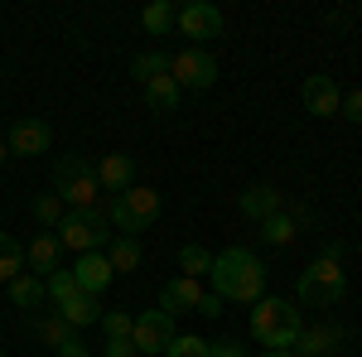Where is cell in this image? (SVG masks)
Instances as JSON below:
<instances>
[{
    "instance_id": "28",
    "label": "cell",
    "mask_w": 362,
    "mask_h": 357,
    "mask_svg": "<svg viewBox=\"0 0 362 357\" xmlns=\"http://www.w3.org/2000/svg\"><path fill=\"white\" fill-rule=\"evenodd\" d=\"M44 290H49L54 304H68L73 295H78V280H73V271H49L44 275Z\"/></svg>"
},
{
    "instance_id": "37",
    "label": "cell",
    "mask_w": 362,
    "mask_h": 357,
    "mask_svg": "<svg viewBox=\"0 0 362 357\" xmlns=\"http://www.w3.org/2000/svg\"><path fill=\"white\" fill-rule=\"evenodd\" d=\"M276 357H305V353H295V348H285V353H276Z\"/></svg>"
},
{
    "instance_id": "30",
    "label": "cell",
    "mask_w": 362,
    "mask_h": 357,
    "mask_svg": "<svg viewBox=\"0 0 362 357\" xmlns=\"http://www.w3.org/2000/svg\"><path fill=\"white\" fill-rule=\"evenodd\" d=\"M102 329H107V338H131L136 314H126V309H102Z\"/></svg>"
},
{
    "instance_id": "8",
    "label": "cell",
    "mask_w": 362,
    "mask_h": 357,
    "mask_svg": "<svg viewBox=\"0 0 362 357\" xmlns=\"http://www.w3.org/2000/svg\"><path fill=\"white\" fill-rule=\"evenodd\" d=\"M169 78H174L179 87L203 92V87L218 83V58L208 54V49H179V54L169 58Z\"/></svg>"
},
{
    "instance_id": "35",
    "label": "cell",
    "mask_w": 362,
    "mask_h": 357,
    "mask_svg": "<svg viewBox=\"0 0 362 357\" xmlns=\"http://www.w3.org/2000/svg\"><path fill=\"white\" fill-rule=\"evenodd\" d=\"M203 357H247V353H242V343L223 338V343H208V353H203Z\"/></svg>"
},
{
    "instance_id": "1",
    "label": "cell",
    "mask_w": 362,
    "mask_h": 357,
    "mask_svg": "<svg viewBox=\"0 0 362 357\" xmlns=\"http://www.w3.org/2000/svg\"><path fill=\"white\" fill-rule=\"evenodd\" d=\"M213 295L227 304H256L266 295V266H261V256L247 247H227L213 256Z\"/></svg>"
},
{
    "instance_id": "7",
    "label": "cell",
    "mask_w": 362,
    "mask_h": 357,
    "mask_svg": "<svg viewBox=\"0 0 362 357\" xmlns=\"http://www.w3.org/2000/svg\"><path fill=\"white\" fill-rule=\"evenodd\" d=\"M179 338V329H174V314H165V309H145V314H136V329H131V343H136L140 357H165V348Z\"/></svg>"
},
{
    "instance_id": "29",
    "label": "cell",
    "mask_w": 362,
    "mask_h": 357,
    "mask_svg": "<svg viewBox=\"0 0 362 357\" xmlns=\"http://www.w3.org/2000/svg\"><path fill=\"white\" fill-rule=\"evenodd\" d=\"M34 333H39V343H44V348H58L73 329L63 324V314H49V319H39V324H34Z\"/></svg>"
},
{
    "instance_id": "21",
    "label": "cell",
    "mask_w": 362,
    "mask_h": 357,
    "mask_svg": "<svg viewBox=\"0 0 362 357\" xmlns=\"http://www.w3.org/2000/svg\"><path fill=\"white\" fill-rule=\"evenodd\" d=\"M295 232H300V222H295V213H290V203H285V213L261 222V242H271V247H290Z\"/></svg>"
},
{
    "instance_id": "4",
    "label": "cell",
    "mask_w": 362,
    "mask_h": 357,
    "mask_svg": "<svg viewBox=\"0 0 362 357\" xmlns=\"http://www.w3.org/2000/svg\"><path fill=\"white\" fill-rule=\"evenodd\" d=\"M54 193L63 198V208H102V184H97L92 160L63 155L54 165Z\"/></svg>"
},
{
    "instance_id": "24",
    "label": "cell",
    "mask_w": 362,
    "mask_h": 357,
    "mask_svg": "<svg viewBox=\"0 0 362 357\" xmlns=\"http://www.w3.org/2000/svg\"><path fill=\"white\" fill-rule=\"evenodd\" d=\"M15 275H25V247H20L10 232H0V280L10 285Z\"/></svg>"
},
{
    "instance_id": "32",
    "label": "cell",
    "mask_w": 362,
    "mask_h": 357,
    "mask_svg": "<svg viewBox=\"0 0 362 357\" xmlns=\"http://www.w3.org/2000/svg\"><path fill=\"white\" fill-rule=\"evenodd\" d=\"M54 353H58V357H92V353H87V343H83V338H78V333H68V338L58 343Z\"/></svg>"
},
{
    "instance_id": "6",
    "label": "cell",
    "mask_w": 362,
    "mask_h": 357,
    "mask_svg": "<svg viewBox=\"0 0 362 357\" xmlns=\"http://www.w3.org/2000/svg\"><path fill=\"white\" fill-rule=\"evenodd\" d=\"M160 193L155 189H126L116 193L112 203H107V218H112V227H121V237H140L145 227H155V218H160Z\"/></svg>"
},
{
    "instance_id": "11",
    "label": "cell",
    "mask_w": 362,
    "mask_h": 357,
    "mask_svg": "<svg viewBox=\"0 0 362 357\" xmlns=\"http://www.w3.org/2000/svg\"><path fill=\"white\" fill-rule=\"evenodd\" d=\"M10 155H44L49 145H54V131H49V121H39V116H20L15 126H10Z\"/></svg>"
},
{
    "instance_id": "34",
    "label": "cell",
    "mask_w": 362,
    "mask_h": 357,
    "mask_svg": "<svg viewBox=\"0 0 362 357\" xmlns=\"http://www.w3.org/2000/svg\"><path fill=\"white\" fill-rule=\"evenodd\" d=\"M338 111H348V121H362V87L343 92V107H338Z\"/></svg>"
},
{
    "instance_id": "40",
    "label": "cell",
    "mask_w": 362,
    "mask_h": 357,
    "mask_svg": "<svg viewBox=\"0 0 362 357\" xmlns=\"http://www.w3.org/2000/svg\"><path fill=\"white\" fill-rule=\"evenodd\" d=\"M0 357H5V353H0Z\"/></svg>"
},
{
    "instance_id": "23",
    "label": "cell",
    "mask_w": 362,
    "mask_h": 357,
    "mask_svg": "<svg viewBox=\"0 0 362 357\" xmlns=\"http://www.w3.org/2000/svg\"><path fill=\"white\" fill-rule=\"evenodd\" d=\"M179 97H184V87L174 83V78H155V83H145V102H150V107L155 111H174L179 107Z\"/></svg>"
},
{
    "instance_id": "36",
    "label": "cell",
    "mask_w": 362,
    "mask_h": 357,
    "mask_svg": "<svg viewBox=\"0 0 362 357\" xmlns=\"http://www.w3.org/2000/svg\"><path fill=\"white\" fill-rule=\"evenodd\" d=\"M223 304L227 300H218V295L208 290V295H203V304H198V314H203V319H218V314H223Z\"/></svg>"
},
{
    "instance_id": "17",
    "label": "cell",
    "mask_w": 362,
    "mask_h": 357,
    "mask_svg": "<svg viewBox=\"0 0 362 357\" xmlns=\"http://www.w3.org/2000/svg\"><path fill=\"white\" fill-rule=\"evenodd\" d=\"M58 314H63V324H68L73 333H83V329H92V324H102V300L78 290L68 304H58Z\"/></svg>"
},
{
    "instance_id": "9",
    "label": "cell",
    "mask_w": 362,
    "mask_h": 357,
    "mask_svg": "<svg viewBox=\"0 0 362 357\" xmlns=\"http://www.w3.org/2000/svg\"><path fill=\"white\" fill-rule=\"evenodd\" d=\"M174 25L184 29L189 39H218L227 20H223V10H218L213 0H189V5L174 10Z\"/></svg>"
},
{
    "instance_id": "39",
    "label": "cell",
    "mask_w": 362,
    "mask_h": 357,
    "mask_svg": "<svg viewBox=\"0 0 362 357\" xmlns=\"http://www.w3.org/2000/svg\"><path fill=\"white\" fill-rule=\"evenodd\" d=\"M261 357H276V353H261Z\"/></svg>"
},
{
    "instance_id": "15",
    "label": "cell",
    "mask_w": 362,
    "mask_h": 357,
    "mask_svg": "<svg viewBox=\"0 0 362 357\" xmlns=\"http://www.w3.org/2000/svg\"><path fill=\"white\" fill-rule=\"evenodd\" d=\"M203 295H208V290H203L198 280H189V275H174V280H169L165 290H160V309L179 319V314L198 309V304H203Z\"/></svg>"
},
{
    "instance_id": "27",
    "label": "cell",
    "mask_w": 362,
    "mask_h": 357,
    "mask_svg": "<svg viewBox=\"0 0 362 357\" xmlns=\"http://www.w3.org/2000/svg\"><path fill=\"white\" fill-rule=\"evenodd\" d=\"M29 213H34V222H39V227H58L68 208H63V198H58V193H39V198L29 203Z\"/></svg>"
},
{
    "instance_id": "13",
    "label": "cell",
    "mask_w": 362,
    "mask_h": 357,
    "mask_svg": "<svg viewBox=\"0 0 362 357\" xmlns=\"http://www.w3.org/2000/svg\"><path fill=\"white\" fill-rule=\"evenodd\" d=\"M343 338H348V333L338 329V324H305L300 343H295V353H305V357H334V353H343Z\"/></svg>"
},
{
    "instance_id": "22",
    "label": "cell",
    "mask_w": 362,
    "mask_h": 357,
    "mask_svg": "<svg viewBox=\"0 0 362 357\" xmlns=\"http://www.w3.org/2000/svg\"><path fill=\"white\" fill-rule=\"evenodd\" d=\"M169 58H174V54H165V49H145V54H136L131 73L140 78V87L155 83V78H165V73H169Z\"/></svg>"
},
{
    "instance_id": "19",
    "label": "cell",
    "mask_w": 362,
    "mask_h": 357,
    "mask_svg": "<svg viewBox=\"0 0 362 357\" xmlns=\"http://www.w3.org/2000/svg\"><path fill=\"white\" fill-rule=\"evenodd\" d=\"M58 237L54 232H39L34 242H29V251H25V261L34 266V275H49V271H58Z\"/></svg>"
},
{
    "instance_id": "33",
    "label": "cell",
    "mask_w": 362,
    "mask_h": 357,
    "mask_svg": "<svg viewBox=\"0 0 362 357\" xmlns=\"http://www.w3.org/2000/svg\"><path fill=\"white\" fill-rule=\"evenodd\" d=\"M102 357H140V353H136V343H131V338H107Z\"/></svg>"
},
{
    "instance_id": "38",
    "label": "cell",
    "mask_w": 362,
    "mask_h": 357,
    "mask_svg": "<svg viewBox=\"0 0 362 357\" xmlns=\"http://www.w3.org/2000/svg\"><path fill=\"white\" fill-rule=\"evenodd\" d=\"M0 160H10V145H5V140H0Z\"/></svg>"
},
{
    "instance_id": "20",
    "label": "cell",
    "mask_w": 362,
    "mask_h": 357,
    "mask_svg": "<svg viewBox=\"0 0 362 357\" xmlns=\"http://www.w3.org/2000/svg\"><path fill=\"white\" fill-rule=\"evenodd\" d=\"M107 261L116 275H131L140 266V237H112L107 242Z\"/></svg>"
},
{
    "instance_id": "5",
    "label": "cell",
    "mask_w": 362,
    "mask_h": 357,
    "mask_svg": "<svg viewBox=\"0 0 362 357\" xmlns=\"http://www.w3.org/2000/svg\"><path fill=\"white\" fill-rule=\"evenodd\" d=\"M295 295H300V304H309V309H334V304L348 295V271H343L338 261H329V256H319V261H309V271L300 275Z\"/></svg>"
},
{
    "instance_id": "14",
    "label": "cell",
    "mask_w": 362,
    "mask_h": 357,
    "mask_svg": "<svg viewBox=\"0 0 362 357\" xmlns=\"http://www.w3.org/2000/svg\"><path fill=\"white\" fill-rule=\"evenodd\" d=\"M237 208H242V218H251L256 227L266 218H276V213H285V193L271 189V184H256V189H247L242 198H237Z\"/></svg>"
},
{
    "instance_id": "25",
    "label": "cell",
    "mask_w": 362,
    "mask_h": 357,
    "mask_svg": "<svg viewBox=\"0 0 362 357\" xmlns=\"http://www.w3.org/2000/svg\"><path fill=\"white\" fill-rule=\"evenodd\" d=\"M169 25H174V5H169V0H150V5L140 10V29H145L150 39H160Z\"/></svg>"
},
{
    "instance_id": "26",
    "label": "cell",
    "mask_w": 362,
    "mask_h": 357,
    "mask_svg": "<svg viewBox=\"0 0 362 357\" xmlns=\"http://www.w3.org/2000/svg\"><path fill=\"white\" fill-rule=\"evenodd\" d=\"M179 271L189 275V280H203V275L213 271V251H203L198 242H189V247H179Z\"/></svg>"
},
{
    "instance_id": "10",
    "label": "cell",
    "mask_w": 362,
    "mask_h": 357,
    "mask_svg": "<svg viewBox=\"0 0 362 357\" xmlns=\"http://www.w3.org/2000/svg\"><path fill=\"white\" fill-rule=\"evenodd\" d=\"M300 102H305L309 116H338L343 107V87L334 78H324V73H309L305 87H300Z\"/></svg>"
},
{
    "instance_id": "12",
    "label": "cell",
    "mask_w": 362,
    "mask_h": 357,
    "mask_svg": "<svg viewBox=\"0 0 362 357\" xmlns=\"http://www.w3.org/2000/svg\"><path fill=\"white\" fill-rule=\"evenodd\" d=\"M73 280H78V290H83V295H97V300H102V290L116 280L112 261H107V251H87V256H78Z\"/></svg>"
},
{
    "instance_id": "2",
    "label": "cell",
    "mask_w": 362,
    "mask_h": 357,
    "mask_svg": "<svg viewBox=\"0 0 362 357\" xmlns=\"http://www.w3.org/2000/svg\"><path fill=\"white\" fill-rule=\"evenodd\" d=\"M300 333H305V319H300V309H295L290 300L261 295V300L251 304V338H256L266 353H285V348H295Z\"/></svg>"
},
{
    "instance_id": "3",
    "label": "cell",
    "mask_w": 362,
    "mask_h": 357,
    "mask_svg": "<svg viewBox=\"0 0 362 357\" xmlns=\"http://www.w3.org/2000/svg\"><path fill=\"white\" fill-rule=\"evenodd\" d=\"M58 247H68L73 256H87V251H107L112 242V218L107 208H68L63 222L54 227Z\"/></svg>"
},
{
    "instance_id": "31",
    "label": "cell",
    "mask_w": 362,
    "mask_h": 357,
    "mask_svg": "<svg viewBox=\"0 0 362 357\" xmlns=\"http://www.w3.org/2000/svg\"><path fill=\"white\" fill-rule=\"evenodd\" d=\"M203 353H208V343H203L198 333H179V338L165 348V357H203Z\"/></svg>"
},
{
    "instance_id": "18",
    "label": "cell",
    "mask_w": 362,
    "mask_h": 357,
    "mask_svg": "<svg viewBox=\"0 0 362 357\" xmlns=\"http://www.w3.org/2000/svg\"><path fill=\"white\" fill-rule=\"evenodd\" d=\"M44 300H49V290H44V275L25 271V275H15V280H10V304H15V309H39Z\"/></svg>"
},
{
    "instance_id": "16",
    "label": "cell",
    "mask_w": 362,
    "mask_h": 357,
    "mask_svg": "<svg viewBox=\"0 0 362 357\" xmlns=\"http://www.w3.org/2000/svg\"><path fill=\"white\" fill-rule=\"evenodd\" d=\"M92 169H97V184H102V193H126V189H136V160H131V155H102Z\"/></svg>"
}]
</instances>
